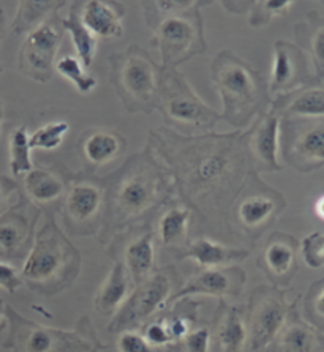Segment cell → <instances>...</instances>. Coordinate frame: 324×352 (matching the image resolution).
<instances>
[{"instance_id":"1","label":"cell","mask_w":324,"mask_h":352,"mask_svg":"<svg viewBox=\"0 0 324 352\" xmlns=\"http://www.w3.org/2000/svg\"><path fill=\"white\" fill-rule=\"evenodd\" d=\"M149 146L171 169L174 186L204 221H228L235 199L255 173L242 131L180 135L162 126L151 131Z\"/></svg>"},{"instance_id":"2","label":"cell","mask_w":324,"mask_h":352,"mask_svg":"<svg viewBox=\"0 0 324 352\" xmlns=\"http://www.w3.org/2000/svg\"><path fill=\"white\" fill-rule=\"evenodd\" d=\"M106 204L102 226L114 232L171 202L176 186L173 173L151 146L130 157L105 177Z\"/></svg>"},{"instance_id":"3","label":"cell","mask_w":324,"mask_h":352,"mask_svg":"<svg viewBox=\"0 0 324 352\" xmlns=\"http://www.w3.org/2000/svg\"><path fill=\"white\" fill-rule=\"evenodd\" d=\"M210 72L223 103L222 120L231 126H247L255 117L270 109L268 79L231 50L215 56Z\"/></svg>"},{"instance_id":"4","label":"cell","mask_w":324,"mask_h":352,"mask_svg":"<svg viewBox=\"0 0 324 352\" xmlns=\"http://www.w3.org/2000/svg\"><path fill=\"white\" fill-rule=\"evenodd\" d=\"M81 256L57 225L54 213H47L45 225L36 232L30 252L21 269V278L30 289L56 294L76 278Z\"/></svg>"},{"instance_id":"5","label":"cell","mask_w":324,"mask_h":352,"mask_svg":"<svg viewBox=\"0 0 324 352\" xmlns=\"http://www.w3.org/2000/svg\"><path fill=\"white\" fill-rule=\"evenodd\" d=\"M109 81L130 114H152L158 109L162 67L141 45L109 56Z\"/></svg>"},{"instance_id":"6","label":"cell","mask_w":324,"mask_h":352,"mask_svg":"<svg viewBox=\"0 0 324 352\" xmlns=\"http://www.w3.org/2000/svg\"><path fill=\"white\" fill-rule=\"evenodd\" d=\"M212 2H199L184 12L163 14L146 21L153 30L151 46L160 50L163 68H177L207 51L203 14L199 8Z\"/></svg>"},{"instance_id":"7","label":"cell","mask_w":324,"mask_h":352,"mask_svg":"<svg viewBox=\"0 0 324 352\" xmlns=\"http://www.w3.org/2000/svg\"><path fill=\"white\" fill-rule=\"evenodd\" d=\"M158 111L163 116L164 124L199 131L201 135L212 133L222 114L209 108L177 68L162 67L160 95H158Z\"/></svg>"},{"instance_id":"8","label":"cell","mask_w":324,"mask_h":352,"mask_svg":"<svg viewBox=\"0 0 324 352\" xmlns=\"http://www.w3.org/2000/svg\"><path fill=\"white\" fill-rule=\"evenodd\" d=\"M106 204L105 179L94 174H72L67 170V191L62 202L63 225L72 234H95L103 223Z\"/></svg>"},{"instance_id":"9","label":"cell","mask_w":324,"mask_h":352,"mask_svg":"<svg viewBox=\"0 0 324 352\" xmlns=\"http://www.w3.org/2000/svg\"><path fill=\"white\" fill-rule=\"evenodd\" d=\"M285 209V196L263 182L257 173H252L235 199L231 217L246 236L258 239Z\"/></svg>"},{"instance_id":"10","label":"cell","mask_w":324,"mask_h":352,"mask_svg":"<svg viewBox=\"0 0 324 352\" xmlns=\"http://www.w3.org/2000/svg\"><path fill=\"white\" fill-rule=\"evenodd\" d=\"M281 157L297 173L324 168V117L280 119Z\"/></svg>"},{"instance_id":"11","label":"cell","mask_w":324,"mask_h":352,"mask_svg":"<svg viewBox=\"0 0 324 352\" xmlns=\"http://www.w3.org/2000/svg\"><path fill=\"white\" fill-rule=\"evenodd\" d=\"M10 322V338L5 346L14 352H86L92 351V341L73 332H63L24 319L12 307H5Z\"/></svg>"},{"instance_id":"12","label":"cell","mask_w":324,"mask_h":352,"mask_svg":"<svg viewBox=\"0 0 324 352\" xmlns=\"http://www.w3.org/2000/svg\"><path fill=\"white\" fill-rule=\"evenodd\" d=\"M63 34L62 16L56 13L25 35L18 56L19 72L32 81L50 82L56 73V57L63 41Z\"/></svg>"},{"instance_id":"13","label":"cell","mask_w":324,"mask_h":352,"mask_svg":"<svg viewBox=\"0 0 324 352\" xmlns=\"http://www.w3.org/2000/svg\"><path fill=\"white\" fill-rule=\"evenodd\" d=\"M173 276L171 270L164 269L153 272V274L138 285V287L129 296L120 310L114 314L109 322V332H125L133 330L136 325L142 324L160 311L171 298Z\"/></svg>"},{"instance_id":"14","label":"cell","mask_w":324,"mask_h":352,"mask_svg":"<svg viewBox=\"0 0 324 352\" xmlns=\"http://www.w3.org/2000/svg\"><path fill=\"white\" fill-rule=\"evenodd\" d=\"M40 213L41 209L21 193L18 201L0 215V261L12 264V261L28 256Z\"/></svg>"},{"instance_id":"15","label":"cell","mask_w":324,"mask_h":352,"mask_svg":"<svg viewBox=\"0 0 324 352\" xmlns=\"http://www.w3.org/2000/svg\"><path fill=\"white\" fill-rule=\"evenodd\" d=\"M255 303L248 325V348L259 352L275 341L288 322L291 307L285 294L279 289H259L255 294Z\"/></svg>"},{"instance_id":"16","label":"cell","mask_w":324,"mask_h":352,"mask_svg":"<svg viewBox=\"0 0 324 352\" xmlns=\"http://www.w3.org/2000/svg\"><path fill=\"white\" fill-rule=\"evenodd\" d=\"M316 82L305 52L291 41H275L272 70L268 81L270 97L274 95L277 98L281 95H288Z\"/></svg>"},{"instance_id":"17","label":"cell","mask_w":324,"mask_h":352,"mask_svg":"<svg viewBox=\"0 0 324 352\" xmlns=\"http://www.w3.org/2000/svg\"><path fill=\"white\" fill-rule=\"evenodd\" d=\"M248 158L257 174L281 170L280 151V117L272 111L258 116L247 133H242Z\"/></svg>"},{"instance_id":"18","label":"cell","mask_w":324,"mask_h":352,"mask_svg":"<svg viewBox=\"0 0 324 352\" xmlns=\"http://www.w3.org/2000/svg\"><path fill=\"white\" fill-rule=\"evenodd\" d=\"M297 253L299 242L286 232H275L266 242V247L259 256L261 267L270 280L279 286L290 285L297 272Z\"/></svg>"},{"instance_id":"19","label":"cell","mask_w":324,"mask_h":352,"mask_svg":"<svg viewBox=\"0 0 324 352\" xmlns=\"http://www.w3.org/2000/svg\"><path fill=\"white\" fill-rule=\"evenodd\" d=\"M244 281H246V274L239 267L206 269L180 287L177 294L171 297V300H180L190 296H239Z\"/></svg>"},{"instance_id":"20","label":"cell","mask_w":324,"mask_h":352,"mask_svg":"<svg viewBox=\"0 0 324 352\" xmlns=\"http://www.w3.org/2000/svg\"><path fill=\"white\" fill-rule=\"evenodd\" d=\"M79 16L83 24L97 40H118L125 32V7L114 0L81 2Z\"/></svg>"},{"instance_id":"21","label":"cell","mask_w":324,"mask_h":352,"mask_svg":"<svg viewBox=\"0 0 324 352\" xmlns=\"http://www.w3.org/2000/svg\"><path fill=\"white\" fill-rule=\"evenodd\" d=\"M127 147V140L114 130H90L83 133L81 141H79V151L84 163L87 164V173L92 174L97 168L119 158Z\"/></svg>"},{"instance_id":"22","label":"cell","mask_w":324,"mask_h":352,"mask_svg":"<svg viewBox=\"0 0 324 352\" xmlns=\"http://www.w3.org/2000/svg\"><path fill=\"white\" fill-rule=\"evenodd\" d=\"M270 111L280 119H290V117L321 119L324 117V84L307 85L296 92L274 98L270 103Z\"/></svg>"},{"instance_id":"23","label":"cell","mask_w":324,"mask_h":352,"mask_svg":"<svg viewBox=\"0 0 324 352\" xmlns=\"http://www.w3.org/2000/svg\"><path fill=\"white\" fill-rule=\"evenodd\" d=\"M250 252L242 248H231L207 237H199L190 242L182 259H193L199 267L206 269H226L233 264L242 263L248 258Z\"/></svg>"},{"instance_id":"24","label":"cell","mask_w":324,"mask_h":352,"mask_svg":"<svg viewBox=\"0 0 324 352\" xmlns=\"http://www.w3.org/2000/svg\"><path fill=\"white\" fill-rule=\"evenodd\" d=\"M294 35L297 46L309 57L316 81L324 84V16L310 12L294 25Z\"/></svg>"},{"instance_id":"25","label":"cell","mask_w":324,"mask_h":352,"mask_svg":"<svg viewBox=\"0 0 324 352\" xmlns=\"http://www.w3.org/2000/svg\"><path fill=\"white\" fill-rule=\"evenodd\" d=\"M23 182L24 196L39 209L54 204L65 196L67 191V174L56 173L52 169L34 168L24 175Z\"/></svg>"},{"instance_id":"26","label":"cell","mask_w":324,"mask_h":352,"mask_svg":"<svg viewBox=\"0 0 324 352\" xmlns=\"http://www.w3.org/2000/svg\"><path fill=\"white\" fill-rule=\"evenodd\" d=\"M275 341L279 352H324V335L296 314L290 316Z\"/></svg>"},{"instance_id":"27","label":"cell","mask_w":324,"mask_h":352,"mask_svg":"<svg viewBox=\"0 0 324 352\" xmlns=\"http://www.w3.org/2000/svg\"><path fill=\"white\" fill-rule=\"evenodd\" d=\"M129 298V275L122 263H114L95 296V310L103 316H114Z\"/></svg>"},{"instance_id":"28","label":"cell","mask_w":324,"mask_h":352,"mask_svg":"<svg viewBox=\"0 0 324 352\" xmlns=\"http://www.w3.org/2000/svg\"><path fill=\"white\" fill-rule=\"evenodd\" d=\"M155 234L147 231L140 237L133 239L124 250V267L130 278L140 285L152 275L153 263H155Z\"/></svg>"},{"instance_id":"29","label":"cell","mask_w":324,"mask_h":352,"mask_svg":"<svg viewBox=\"0 0 324 352\" xmlns=\"http://www.w3.org/2000/svg\"><path fill=\"white\" fill-rule=\"evenodd\" d=\"M68 2L65 0H21L18 2V10L12 21L13 35H28L39 25L45 23L52 14L59 13Z\"/></svg>"},{"instance_id":"30","label":"cell","mask_w":324,"mask_h":352,"mask_svg":"<svg viewBox=\"0 0 324 352\" xmlns=\"http://www.w3.org/2000/svg\"><path fill=\"white\" fill-rule=\"evenodd\" d=\"M79 7H81V2L72 3V8L68 10V16L62 18V28L70 34L78 60L83 63L84 68H89L94 63L95 54H97L98 40L83 24L81 16H79Z\"/></svg>"},{"instance_id":"31","label":"cell","mask_w":324,"mask_h":352,"mask_svg":"<svg viewBox=\"0 0 324 352\" xmlns=\"http://www.w3.org/2000/svg\"><path fill=\"white\" fill-rule=\"evenodd\" d=\"M192 210L187 206L176 204L163 213L158 221V237L164 247H177L187 239Z\"/></svg>"},{"instance_id":"32","label":"cell","mask_w":324,"mask_h":352,"mask_svg":"<svg viewBox=\"0 0 324 352\" xmlns=\"http://www.w3.org/2000/svg\"><path fill=\"white\" fill-rule=\"evenodd\" d=\"M223 352H242L248 346V329L237 308H228L217 332Z\"/></svg>"},{"instance_id":"33","label":"cell","mask_w":324,"mask_h":352,"mask_svg":"<svg viewBox=\"0 0 324 352\" xmlns=\"http://www.w3.org/2000/svg\"><path fill=\"white\" fill-rule=\"evenodd\" d=\"M8 152H10V170L14 177H24L34 169L29 146L28 126L19 125L12 131L8 138Z\"/></svg>"},{"instance_id":"34","label":"cell","mask_w":324,"mask_h":352,"mask_svg":"<svg viewBox=\"0 0 324 352\" xmlns=\"http://www.w3.org/2000/svg\"><path fill=\"white\" fill-rule=\"evenodd\" d=\"M56 72L68 79L79 94H90L98 84L97 78L92 76L87 72V68H84L76 56H65L59 58L56 62Z\"/></svg>"},{"instance_id":"35","label":"cell","mask_w":324,"mask_h":352,"mask_svg":"<svg viewBox=\"0 0 324 352\" xmlns=\"http://www.w3.org/2000/svg\"><path fill=\"white\" fill-rule=\"evenodd\" d=\"M293 0H252L248 7V24L252 28H264L275 18L290 13Z\"/></svg>"},{"instance_id":"36","label":"cell","mask_w":324,"mask_h":352,"mask_svg":"<svg viewBox=\"0 0 324 352\" xmlns=\"http://www.w3.org/2000/svg\"><path fill=\"white\" fill-rule=\"evenodd\" d=\"M68 131H70L68 122H50L29 135V146L30 148H39V151H56L57 147L62 146Z\"/></svg>"},{"instance_id":"37","label":"cell","mask_w":324,"mask_h":352,"mask_svg":"<svg viewBox=\"0 0 324 352\" xmlns=\"http://www.w3.org/2000/svg\"><path fill=\"white\" fill-rule=\"evenodd\" d=\"M305 318L312 327L324 332V278L310 286L304 303Z\"/></svg>"},{"instance_id":"38","label":"cell","mask_w":324,"mask_h":352,"mask_svg":"<svg viewBox=\"0 0 324 352\" xmlns=\"http://www.w3.org/2000/svg\"><path fill=\"white\" fill-rule=\"evenodd\" d=\"M302 258L312 269H320L324 265V234L313 232L301 243Z\"/></svg>"},{"instance_id":"39","label":"cell","mask_w":324,"mask_h":352,"mask_svg":"<svg viewBox=\"0 0 324 352\" xmlns=\"http://www.w3.org/2000/svg\"><path fill=\"white\" fill-rule=\"evenodd\" d=\"M119 352H153L152 346L147 343L144 335L135 332V330H125L120 332L118 341Z\"/></svg>"},{"instance_id":"40","label":"cell","mask_w":324,"mask_h":352,"mask_svg":"<svg viewBox=\"0 0 324 352\" xmlns=\"http://www.w3.org/2000/svg\"><path fill=\"white\" fill-rule=\"evenodd\" d=\"M23 283L24 281L21 278V272L13 264L0 261V291L14 294L23 286Z\"/></svg>"},{"instance_id":"41","label":"cell","mask_w":324,"mask_h":352,"mask_svg":"<svg viewBox=\"0 0 324 352\" xmlns=\"http://www.w3.org/2000/svg\"><path fill=\"white\" fill-rule=\"evenodd\" d=\"M185 348L188 352H209L210 332L207 327H199L185 335Z\"/></svg>"},{"instance_id":"42","label":"cell","mask_w":324,"mask_h":352,"mask_svg":"<svg viewBox=\"0 0 324 352\" xmlns=\"http://www.w3.org/2000/svg\"><path fill=\"white\" fill-rule=\"evenodd\" d=\"M14 195H21L19 184L14 179L8 177V175L0 174V215L3 212H7L18 201L16 199L14 202H12V197Z\"/></svg>"},{"instance_id":"43","label":"cell","mask_w":324,"mask_h":352,"mask_svg":"<svg viewBox=\"0 0 324 352\" xmlns=\"http://www.w3.org/2000/svg\"><path fill=\"white\" fill-rule=\"evenodd\" d=\"M144 338L151 346H166L173 343V337L169 333L168 324L166 322H153L149 325L144 332Z\"/></svg>"},{"instance_id":"44","label":"cell","mask_w":324,"mask_h":352,"mask_svg":"<svg viewBox=\"0 0 324 352\" xmlns=\"http://www.w3.org/2000/svg\"><path fill=\"white\" fill-rule=\"evenodd\" d=\"M166 324H168L169 333H171V337H173L174 341L185 338V335L190 332V322L182 316L173 318L171 321L166 322Z\"/></svg>"},{"instance_id":"45","label":"cell","mask_w":324,"mask_h":352,"mask_svg":"<svg viewBox=\"0 0 324 352\" xmlns=\"http://www.w3.org/2000/svg\"><path fill=\"white\" fill-rule=\"evenodd\" d=\"M5 23H7V21H5V12L3 8L0 7V45H2V41L5 38ZM2 73H3V67L2 63H0V74Z\"/></svg>"},{"instance_id":"46","label":"cell","mask_w":324,"mask_h":352,"mask_svg":"<svg viewBox=\"0 0 324 352\" xmlns=\"http://www.w3.org/2000/svg\"><path fill=\"white\" fill-rule=\"evenodd\" d=\"M315 215L324 221V195L318 197V201L315 202Z\"/></svg>"},{"instance_id":"47","label":"cell","mask_w":324,"mask_h":352,"mask_svg":"<svg viewBox=\"0 0 324 352\" xmlns=\"http://www.w3.org/2000/svg\"><path fill=\"white\" fill-rule=\"evenodd\" d=\"M2 130H3V104L0 101V136H2Z\"/></svg>"},{"instance_id":"48","label":"cell","mask_w":324,"mask_h":352,"mask_svg":"<svg viewBox=\"0 0 324 352\" xmlns=\"http://www.w3.org/2000/svg\"><path fill=\"white\" fill-rule=\"evenodd\" d=\"M5 324H7V318H5V313L0 310V332H2V330H3Z\"/></svg>"}]
</instances>
